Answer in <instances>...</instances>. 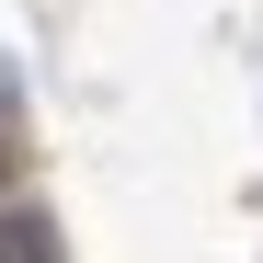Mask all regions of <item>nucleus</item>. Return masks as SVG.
<instances>
[{
    "mask_svg": "<svg viewBox=\"0 0 263 263\" xmlns=\"http://www.w3.org/2000/svg\"><path fill=\"white\" fill-rule=\"evenodd\" d=\"M12 160H23V138H12V103H0V183H12Z\"/></svg>",
    "mask_w": 263,
    "mask_h": 263,
    "instance_id": "2",
    "label": "nucleus"
},
{
    "mask_svg": "<svg viewBox=\"0 0 263 263\" xmlns=\"http://www.w3.org/2000/svg\"><path fill=\"white\" fill-rule=\"evenodd\" d=\"M0 263H58V229L34 206H0Z\"/></svg>",
    "mask_w": 263,
    "mask_h": 263,
    "instance_id": "1",
    "label": "nucleus"
}]
</instances>
